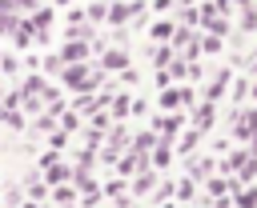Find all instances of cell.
I'll use <instances>...</instances> for the list:
<instances>
[{"label": "cell", "instance_id": "cell-1", "mask_svg": "<svg viewBox=\"0 0 257 208\" xmlns=\"http://www.w3.org/2000/svg\"><path fill=\"white\" fill-rule=\"evenodd\" d=\"M185 104H193V88L181 84V88H165V92H161V108H165V112H177V108H185Z\"/></svg>", "mask_w": 257, "mask_h": 208}, {"label": "cell", "instance_id": "cell-2", "mask_svg": "<svg viewBox=\"0 0 257 208\" xmlns=\"http://www.w3.org/2000/svg\"><path fill=\"white\" fill-rule=\"evenodd\" d=\"M233 136H237V140H253V136H257V108H249V112H237Z\"/></svg>", "mask_w": 257, "mask_h": 208}, {"label": "cell", "instance_id": "cell-3", "mask_svg": "<svg viewBox=\"0 0 257 208\" xmlns=\"http://www.w3.org/2000/svg\"><path fill=\"white\" fill-rule=\"evenodd\" d=\"M181 124H185V120H181L177 112H169V116H157V120H153V132H157L161 140H173V136L181 132Z\"/></svg>", "mask_w": 257, "mask_h": 208}, {"label": "cell", "instance_id": "cell-4", "mask_svg": "<svg viewBox=\"0 0 257 208\" xmlns=\"http://www.w3.org/2000/svg\"><path fill=\"white\" fill-rule=\"evenodd\" d=\"M88 40H64V48H60V56L68 60V64H80V60H88Z\"/></svg>", "mask_w": 257, "mask_h": 208}, {"label": "cell", "instance_id": "cell-5", "mask_svg": "<svg viewBox=\"0 0 257 208\" xmlns=\"http://www.w3.org/2000/svg\"><path fill=\"white\" fill-rule=\"evenodd\" d=\"M149 36H153L157 44H173V36H177V24H173V20H153Z\"/></svg>", "mask_w": 257, "mask_h": 208}, {"label": "cell", "instance_id": "cell-6", "mask_svg": "<svg viewBox=\"0 0 257 208\" xmlns=\"http://www.w3.org/2000/svg\"><path fill=\"white\" fill-rule=\"evenodd\" d=\"M100 68H108V72H124V68H128V52H124V48H108L104 60H100Z\"/></svg>", "mask_w": 257, "mask_h": 208}, {"label": "cell", "instance_id": "cell-7", "mask_svg": "<svg viewBox=\"0 0 257 208\" xmlns=\"http://www.w3.org/2000/svg\"><path fill=\"white\" fill-rule=\"evenodd\" d=\"M225 88H229V72L221 68V72H217V76L209 80V88H205V100H213V104H217V100L225 96Z\"/></svg>", "mask_w": 257, "mask_h": 208}, {"label": "cell", "instance_id": "cell-8", "mask_svg": "<svg viewBox=\"0 0 257 208\" xmlns=\"http://www.w3.org/2000/svg\"><path fill=\"white\" fill-rule=\"evenodd\" d=\"M213 116H217V108H213V100H205V104H197V116H193V128H197V132H209V124H213Z\"/></svg>", "mask_w": 257, "mask_h": 208}, {"label": "cell", "instance_id": "cell-9", "mask_svg": "<svg viewBox=\"0 0 257 208\" xmlns=\"http://www.w3.org/2000/svg\"><path fill=\"white\" fill-rule=\"evenodd\" d=\"M141 156H145V152H141V148H133V152L116 164V168H120V176H137V172H145V160H141Z\"/></svg>", "mask_w": 257, "mask_h": 208}, {"label": "cell", "instance_id": "cell-10", "mask_svg": "<svg viewBox=\"0 0 257 208\" xmlns=\"http://www.w3.org/2000/svg\"><path fill=\"white\" fill-rule=\"evenodd\" d=\"M209 172H213V160H209V156L189 160V176H193V180H209Z\"/></svg>", "mask_w": 257, "mask_h": 208}, {"label": "cell", "instance_id": "cell-11", "mask_svg": "<svg viewBox=\"0 0 257 208\" xmlns=\"http://www.w3.org/2000/svg\"><path fill=\"white\" fill-rule=\"evenodd\" d=\"M233 204H237V208H257V188H253V184L237 188V192H233Z\"/></svg>", "mask_w": 257, "mask_h": 208}, {"label": "cell", "instance_id": "cell-12", "mask_svg": "<svg viewBox=\"0 0 257 208\" xmlns=\"http://www.w3.org/2000/svg\"><path fill=\"white\" fill-rule=\"evenodd\" d=\"M169 160H173V144L161 140V144L153 148V168H169Z\"/></svg>", "mask_w": 257, "mask_h": 208}, {"label": "cell", "instance_id": "cell-13", "mask_svg": "<svg viewBox=\"0 0 257 208\" xmlns=\"http://www.w3.org/2000/svg\"><path fill=\"white\" fill-rule=\"evenodd\" d=\"M68 176H72V172H68V164H60V160H56V164H48V172H44V180H48V184H68Z\"/></svg>", "mask_w": 257, "mask_h": 208}, {"label": "cell", "instance_id": "cell-14", "mask_svg": "<svg viewBox=\"0 0 257 208\" xmlns=\"http://www.w3.org/2000/svg\"><path fill=\"white\" fill-rule=\"evenodd\" d=\"M177 56H173V44H161V48H153V64L157 68H169Z\"/></svg>", "mask_w": 257, "mask_h": 208}, {"label": "cell", "instance_id": "cell-15", "mask_svg": "<svg viewBox=\"0 0 257 208\" xmlns=\"http://www.w3.org/2000/svg\"><path fill=\"white\" fill-rule=\"evenodd\" d=\"M153 184H157V176H153V172H141V176L133 180V192H137V196H149Z\"/></svg>", "mask_w": 257, "mask_h": 208}, {"label": "cell", "instance_id": "cell-16", "mask_svg": "<svg viewBox=\"0 0 257 208\" xmlns=\"http://www.w3.org/2000/svg\"><path fill=\"white\" fill-rule=\"evenodd\" d=\"M108 8H112V0H92L88 4V20H108Z\"/></svg>", "mask_w": 257, "mask_h": 208}, {"label": "cell", "instance_id": "cell-17", "mask_svg": "<svg viewBox=\"0 0 257 208\" xmlns=\"http://www.w3.org/2000/svg\"><path fill=\"white\" fill-rule=\"evenodd\" d=\"M64 64H68V60H64L60 52H56V56H44V72H48V76H60V72H64Z\"/></svg>", "mask_w": 257, "mask_h": 208}, {"label": "cell", "instance_id": "cell-18", "mask_svg": "<svg viewBox=\"0 0 257 208\" xmlns=\"http://www.w3.org/2000/svg\"><path fill=\"white\" fill-rule=\"evenodd\" d=\"M28 196H32V200H44V196H48V180H32V176H28Z\"/></svg>", "mask_w": 257, "mask_h": 208}, {"label": "cell", "instance_id": "cell-19", "mask_svg": "<svg viewBox=\"0 0 257 208\" xmlns=\"http://www.w3.org/2000/svg\"><path fill=\"white\" fill-rule=\"evenodd\" d=\"M128 112H133V100H128V96H116V100H112V116L120 120V116H128Z\"/></svg>", "mask_w": 257, "mask_h": 208}, {"label": "cell", "instance_id": "cell-20", "mask_svg": "<svg viewBox=\"0 0 257 208\" xmlns=\"http://www.w3.org/2000/svg\"><path fill=\"white\" fill-rule=\"evenodd\" d=\"M56 204H64V208H72V204H76V192H72L68 184H64V188H56Z\"/></svg>", "mask_w": 257, "mask_h": 208}, {"label": "cell", "instance_id": "cell-21", "mask_svg": "<svg viewBox=\"0 0 257 208\" xmlns=\"http://www.w3.org/2000/svg\"><path fill=\"white\" fill-rule=\"evenodd\" d=\"M197 136H201V132H197V128H193V132H185V136H181V140H177V148H181V152H189V148H193V144H197Z\"/></svg>", "mask_w": 257, "mask_h": 208}, {"label": "cell", "instance_id": "cell-22", "mask_svg": "<svg viewBox=\"0 0 257 208\" xmlns=\"http://www.w3.org/2000/svg\"><path fill=\"white\" fill-rule=\"evenodd\" d=\"M193 188H197V180L189 176V180H181V184H177V196H181V200H189V196H193Z\"/></svg>", "mask_w": 257, "mask_h": 208}, {"label": "cell", "instance_id": "cell-23", "mask_svg": "<svg viewBox=\"0 0 257 208\" xmlns=\"http://www.w3.org/2000/svg\"><path fill=\"white\" fill-rule=\"evenodd\" d=\"M201 48H205V52H213V56H217V52H221V40H217V36H205V40H201Z\"/></svg>", "mask_w": 257, "mask_h": 208}, {"label": "cell", "instance_id": "cell-24", "mask_svg": "<svg viewBox=\"0 0 257 208\" xmlns=\"http://www.w3.org/2000/svg\"><path fill=\"white\" fill-rule=\"evenodd\" d=\"M88 124H92V128H100V132H104V128H108V124H112V120H108V116H104V112H96V116H92V120H88Z\"/></svg>", "mask_w": 257, "mask_h": 208}, {"label": "cell", "instance_id": "cell-25", "mask_svg": "<svg viewBox=\"0 0 257 208\" xmlns=\"http://www.w3.org/2000/svg\"><path fill=\"white\" fill-rule=\"evenodd\" d=\"M76 124H80V120H76V112H64V124H60V128H64V132H72Z\"/></svg>", "mask_w": 257, "mask_h": 208}, {"label": "cell", "instance_id": "cell-26", "mask_svg": "<svg viewBox=\"0 0 257 208\" xmlns=\"http://www.w3.org/2000/svg\"><path fill=\"white\" fill-rule=\"evenodd\" d=\"M169 8H173V0H153V12H157V16H161V12H169Z\"/></svg>", "mask_w": 257, "mask_h": 208}, {"label": "cell", "instance_id": "cell-27", "mask_svg": "<svg viewBox=\"0 0 257 208\" xmlns=\"http://www.w3.org/2000/svg\"><path fill=\"white\" fill-rule=\"evenodd\" d=\"M249 152H253V156H257V136H253V140H249Z\"/></svg>", "mask_w": 257, "mask_h": 208}, {"label": "cell", "instance_id": "cell-28", "mask_svg": "<svg viewBox=\"0 0 257 208\" xmlns=\"http://www.w3.org/2000/svg\"><path fill=\"white\" fill-rule=\"evenodd\" d=\"M52 4H56V8H64V4H72V0H52Z\"/></svg>", "mask_w": 257, "mask_h": 208}, {"label": "cell", "instance_id": "cell-29", "mask_svg": "<svg viewBox=\"0 0 257 208\" xmlns=\"http://www.w3.org/2000/svg\"><path fill=\"white\" fill-rule=\"evenodd\" d=\"M28 208H44V204H40V200H28Z\"/></svg>", "mask_w": 257, "mask_h": 208}, {"label": "cell", "instance_id": "cell-30", "mask_svg": "<svg viewBox=\"0 0 257 208\" xmlns=\"http://www.w3.org/2000/svg\"><path fill=\"white\" fill-rule=\"evenodd\" d=\"M249 96H253V100H257V84H253V92H249Z\"/></svg>", "mask_w": 257, "mask_h": 208}]
</instances>
